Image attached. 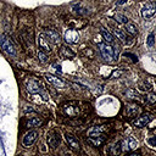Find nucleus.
Returning <instances> with one entry per match:
<instances>
[{
	"instance_id": "3",
	"label": "nucleus",
	"mask_w": 156,
	"mask_h": 156,
	"mask_svg": "<svg viewBox=\"0 0 156 156\" xmlns=\"http://www.w3.org/2000/svg\"><path fill=\"white\" fill-rule=\"evenodd\" d=\"M43 34H44V37H45L49 41H51V43L55 44V45H58V44L61 43V37H60V34H58L56 30H54V29L46 28Z\"/></svg>"
},
{
	"instance_id": "7",
	"label": "nucleus",
	"mask_w": 156,
	"mask_h": 156,
	"mask_svg": "<svg viewBox=\"0 0 156 156\" xmlns=\"http://www.w3.org/2000/svg\"><path fill=\"white\" fill-rule=\"evenodd\" d=\"M38 45H39V49L44 52H50L51 51V46H50V43L49 40L44 37V34H39L38 37Z\"/></svg>"
},
{
	"instance_id": "17",
	"label": "nucleus",
	"mask_w": 156,
	"mask_h": 156,
	"mask_svg": "<svg viewBox=\"0 0 156 156\" xmlns=\"http://www.w3.org/2000/svg\"><path fill=\"white\" fill-rule=\"evenodd\" d=\"M41 124V119L39 117H32L28 122H27V127H38Z\"/></svg>"
},
{
	"instance_id": "6",
	"label": "nucleus",
	"mask_w": 156,
	"mask_h": 156,
	"mask_svg": "<svg viewBox=\"0 0 156 156\" xmlns=\"http://www.w3.org/2000/svg\"><path fill=\"white\" fill-rule=\"evenodd\" d=\"M37 138H38V132H37V130H29V132L23 136V140H22L23 146L29 147V146L37 140Z\"/></svg>"
},
{
	"instance_id": "4",
	"label": "nucleus",
	"mask_w": 156,
	"mask_h": 156,
	"mask_svg": "<svg viewBox=\"0 0 156 156\" xmlns=\"http://www.w3.org/2000/svg\"><path fill=\"white\" fill-rule=\"evenodd\" d=\"M65 40L68 44H77L79 41V34L74 29H67L65 33Z\"/></svg>"
},
{
	"instance_id": "28",
	"label": "nucleus",
	"mask_w": 156,
	"mask_h": 156,
	"mask_svg": "<svg viewBox=\"0 0 156 156\" xmlns=\"http://www.w3.org/2000/svg\"><path fill=\"white\" fill-rule=\"evenodd\" d=\"M124 56H126V57H127V56H128V57H132V60H133L134 62H135V61L138 60V58H136V57H135L134 55H132V54H127V52H126V54H124Z\"/></svg>"
},
{
	"instance_id": "14",
	"label": "nucleus",
	"mask_w": 156,
	"mask_h": 156,
	"mask_svg": "<svg viewBox=\"0 0 156 156\" xmlns=\"http://www.w3.org/2000/svg\"><path fill=\"white\" fill-rule=\"evenodd\" d=\"M126 113L129 117H135L139 113V106L138 105H128L126 107Z\"/></svg>"
},
{
	"instance_id": "32",
	"label": "nucleus",
	"mask_w": 156,
	"mask_h": 156,
	"mask_svg": "<svg viewBox=\"0 0 156 156\" xmlns=\"http://www.w3.org/2000/svg\"><path fill=\"white\" fill-rule=\"evenodd\" d=\"M55 156H56V155H55Z\"/></svg>"
},
{
	"instance_id": "19",
	"label": "nucleus",
	"mask_w": 156,
	"mask_h": 156,
	"mask_svg": "<svg viewBox=\"0 0 156 156\" xmlns=\"http://www.w3.org/2000/svg\"><path fill=\"white\" fill-rule=\"evenodd\" d=\"M101 136V135H100ZM99 136H89V139H88V141L90 143V144H93L94 146H99V145H101L102 143H104V139L102 138H100V139H98Z\"/></svg>"
},
{
	"instance_id": "11",
	"label": "nucleus",
	"mask_w": 156,
	"mask_h": 156,
	"mask_svg": "<svg viewBox=\"0 0 156 156\" xmlns=\"http://www.w3.org/2000/svg\"><path fill=\"white\" fill-rule=\"evenodd\" d=\"M65 139H66V141H67V144H68V146H69L71 149H73V150H79L80 145H79L78 140L76 139V136H73L72 134H68V133H66V135H65Z\"/></svg>"
},
{
	"instance_id": "2",
	"label": "nucleus",
	"mask_w": 156,
	"mask_h": 156,
	"mask_svg": "<svg viewBox=\"0 0 156 156\" xmlns=\"http://www.w3.org/2000/svg\"><path fill=\"white\" fill-rule=\"evenodd\" d=\"M0 45L4 49V51L11 56L16 55V48L13 45V43L10 40V38H7L6 35H1L0 37Z\"/></svg>"
},
{
	"instance_id": "23",
	"label": "nucleus",
	"mask_w": 156,
	"mask_h": 156,
	"mask_svg": "<svg viewBox=\"0 0 156 156\" xmlns=\"http://www.w3.org/2000/svg\"><path fill=\"white\" fill-rule=\"evenodd\" d=\"M37 56H38V60H39L41 63H45V62H48V56H46V54H45L44 51H41V50H38V52H37Z\"/></svg>"
},
{
	"instance_id": "21",
	"label": "nucleus",
	"mask_w": 156,
	"mask_h": 156,
	"mask_svg": "<svg viewBox=\"0 0 156 156\" xmlns=\"http://www.w3.org/2000/svg\"><path fill=\"white\" fill-rule=\"evenodd\" d=\"M113 18H115L117 22H119V23H123V24H126V23H128V22H129V20H128L126 16L121 15V13H116V15L113 16Z\"/></svg>"
},
{
	"instance_id": "30",
	"label": "nucleus",
	"mask_w": 156,
	"mask_h": 156,
	"mask_svg": "<svg viewBox=\"0 0 156 156\" xmlns=\"http://www.w3.org/2000/svg\"><path fill=\"white\" fill-rule=\"evenodd\" d=\"M121 74V72H115L113 74H112V78H115V77H118Z\"/></svg>"
},
{
	"instance_id": "26",
	"label": "nucleus",
	"mask_w": 156,
	"mask_h": 156,
	"mask_svg": "<svg viewBox=\"0 0 156 156\" xmlns=\"http://www.w3.org/2000/svg\"><path fill=\"white\" fill-rule=\"evenodd\" d=\"M146 44L149 48H152L154 46V33H150L149 37H147V40H146Z\"/></svg>"
},
{
	"instance_id": "10",
	"label": "nucleus",
	"mask_w": 156,
	"mask_h": 156,
	"mask_svg": "<svg viewBox=\"0 0 156 156\" xmlns=\"http://www.w3.org/2000/svg\"><path fill=\"white\" fill-rule=\"evenodd\" d=\"M45 78L48 79V82H49V83H51L52 85H55V87H57V88H63V87L66 85V84H65V82H63L61 78L56 77V76L46 74V76H45Z\"/></svg>"
},
{
	"instance_id": "25",
	"label": "nucleus",
	"mask_w": 156,
	"mask_h": 156,
	"mask_svg": "<svg viewBox=\"0 0 156 156\" xmlns=\"http://www.w3.org/2000/svg\"><path fill=\"white\" fill-rule=\"evenodd\" d=\"M146 101H147L149 104H155V102H156V95H155L154 93L149 94V95L146 96Z\"/></svg>"
},
{
	"instance_id": "8",
	"label": "nucleus",
	"mask_w": 156,
	"mask_h": 156,
	"mask_svg": "<svg viewBox=\"0 0 156 156\" xmlns=\"http://www.w3.org/2000/svg\"><path fill=\"white\" fill-rule=\"evenodd\" d=\"M155 15V5L154 4H146L141 10V16L145 20H150Z\"/></svg>"
},
{
	"instance_id": "24",
	"label": "nucleus",
	"mask_w": 156,
	"mask_h": 156,
	"mask_svg": "<svg viewBox=\"0 0 156 156\" xmlns=\"http://www.w3.org/2000/svg\"><path fill=\"white\" fill-rule=\"evenodd\" d=\"M136 146H138V141L134 140L133 138H129L128 143H127V149H135Z\"/></svg>"
},
{
	"instance_id": "5",
	"label": "nucleus",
	"mask_w": 156,
	"mask_h": 156,
	"mask_svg": "<svg viewBox=\"0 0 156 156\" xmlns=\"http://www.w3.org/2000/svg\"><path fill=\"white\" fill-rule=\"evenodd\" d=\"M151 121H152V116H151L150 113H145V115L138 117V118L133 122V126H134V127H138V128H143V127H145V126H146L149 122H151Z\"/></svg>"
},
{
	"instance_id": "31",
	"label": "nucleus",
	"mask_w": 156,
	"mask_h": 156,
	"mask_svg": "<svg viewBox=\"0 0 156 156\" xmlns=\"http://www.w3.org/2000/svg\"><path fill=\"white\" fill-rule=\"evenodd\" d=\"M128 156H141L140 154H136V152H132V154H129Z\"/></svg>"
},
{
	"instance_id": "22",
	"label": "nucleus",
	"mask_w": 156,
	"mask_h": 156,
	"mask_svg": "<svg viewBox=\"0 0 156 156\" xmlns=\"http://www.w3.org/2000/svg\"><path fill=\"white\" fill-rule=\"evenodd\" d=\"M113 34H115V35H116V37H117V38H118L121 41H123V43L127 40L126 34H124L122 30H119V29H113Z\"/></svg>"
},
{
	"instance_id": "20",
	"label": "nucleus",
	"mask_w": 156,
	"mask_h": 156,
	"mask_svg": "<svg viewBox=\"0 0 156 156\" xmlns=\"http://www.w3.org/2000/svg\"><path fill=\"white\" fill-rule=\"evenodd\" d=\"M122 151H123V150H122V146H121V141H118L117 144H115V145L112 146V149H111V152H112V155H115V156L119 155Z\"/></svg>"
},
{
	"instance_id": "9",
	"label": "nucleus",
	"mask_w": 156,
	"mask_h": 156,
	"mask_svg": "<svg viewBox=\"0 0 156 156\" xmlns=\"http://www.w3.org/2000/svg\"><path fill=\"white\" fill-rule=\"evenodd\" d=\"M26 88H27V90L29 91V93H32V94H37V93H39L40 91V84L37 82V80H34V79H29V80H27L26 82Z\"/></svg>"
},
{
	"instance_id": "15",
	"label": "nucleus",
	"mask_w": 156,
	"mask_h": 156,
	"mask_svg": "<svg viewBox=\"0 0 156 156\" xmlns=\"http://www.w3.org/2000/svg\"><path fill=\"white\" fill-rule=\"evenodd\" d=\"M101 35H102V38H104V40L106 41V44H112L113 41H115V38H113V35L107 30V29H105V28H101Z\"/></svg>"
},
{
	"instance_id": "1",
	"label": "nucleus",
	"mask_w": 156,
	"mask_h": 156,
	"mask_svg": "<svg viewBox=\"0 0 156 156\" xmlns=\"http://www.w3.org/2000/svg\"><path fill=\"white\" fill-rule=\"evenodd\" d=\"M99 51L107 62H113L118 58V49L110 44H99Z\"/></svg>"
},
{
	"instance_id": "18",
	"label": "nucleus",
	"mask_w": 156,
	"mask_h": 156,
	"mask_svg": "<svg viewBox=\"0 0 156 156\" xmlns=\"http://www.w3.org/2000/svg\"><path fill=\"white\" fill-rule=\"evenodd\" d=\"M124 26H126V29H127V32H128L129 34L135 35V34L138 33V28H136V27H135L133 23H129V22H128V23H126Z\"/></svg>"
},
{
	"instance_id": "13",
	"label": "nucleus",
	"mask_w": 156,
	"mask_h": 156,
	"mask_svg": "<svg viewBox=\"0 0 156 156\" xmlns=\"http://www.w3.org/2000/svg\"><path fill=\"white\" fill-rule=\"evenodd\" d=\"M60 56L62 58H71V57L74 56V52L69 48H67L66 45H62L61 49H60Z\"/></svg>"
},
{
	"instance_id": "27",
	"label": "nucleus",
	"mask_w": 156,
	"mask_h": 156,
	"mask_svg": "<svg viewBox=\"0 0 156 156\" xmlns=\"http://www.w3.org/2000/svg\"><path fill=\"white\" fill-rule=\"evenodd\" d=\"M149 144H150V146L154 147V146L156 145V138H155V136H151V138L149 139Z\"/></svg>"
},
{
	"instance_id": "29",
	"label": "nucleus",
	"mask_w": 156,
	"mask_h": 156,
	"mask_svg": "<svg viewBox=\"0 0 156 156\" xmlns=\"http://www.w3.org/2000/svg\"><path fill=\"white\" fill-rule=\"evenodd\" d=\"M124 2H127V0H117V5H122V4H124Z\"/></svg>"
},
{
	"instance_id": "12",
	"label": "nucleus",
	"mask_w": 156,
	"mask_h": 156,
	"mask_svg": "<svg viewBox=\"0 0 156 156\" xmlns=\"http://www.w3.org/2000/svg\"><path fill=\"white\" fill-rule=\"evenodd\" d=\"M48 143H49L51 149H56L57 145L60 144V136L55 132H51L48 134Z\"/></svg>"
},
{
	"instance_id": "16",
	"label": "nucleus",
	"mask_w": 156,
	"mask_h": 156,
	"mask_svg": "<svg viewBox=\"0 0 156 156\" xmlns=\"http://www.w3.org/2000/svg\"><path fill=\"white\" fill-rule=\"evenodd\" d=\"M65 112L68 115V116H76L78 112H79V108L78 107H73V106H65Z\"/></svg>"
}]
</instances>
